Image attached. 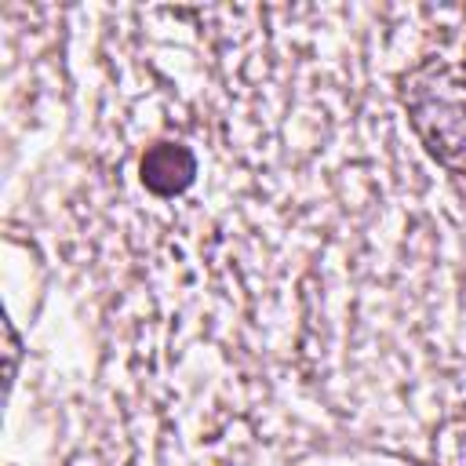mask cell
Wrapping results in <instances>:
<instances>
[{"instance_id":"cell-1","label":"cell","mask_w":466,"mask_h":466,"mask_svg":"<svg viewBox=\"0 0 466 466\" xmlns=\"http://www.w3.org/2000/svg\"><path fill=\"white\" fill-rule=\"evenodd\" d=\"M193 171V160L186 157V149H175V146H157L146 160H142V178L149 182V189L157 193H171L178 189Z\"/></svg>"}]
</instances>
